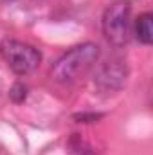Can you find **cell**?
Wrapping results in <instances>:
<instances>
[{
  "instance_id": "1",
  "label": "cell",
  "mask_w": 153,
  "mask_h": 155,
  "mask_svg": "<svg viewBox=\"0 0 153 155\" xmlns=\"http://www.w3.org/2000/svg\"><path fill=\"white\" fill-rule=\"evenodd\" d=\"M97 58H99V47L96 43L86 41L76 45L54 61V65L50 67V78L61 85L72 83L81 74H85L96 63Z\"/></svg>"
},
{
  "instance_id": "2",
  "label": "cell",
  "mask_w": 153,
  "mask_h": 155,
  "mask_svg": "<svg viewBox=\"0 0 153 155\" xmlns=\"http://www.w3.org/2000/svg\"><path fill=\"white\" fill-rule=\"evenodd\" d=\"M0 54L5 60L7 67L18 74V76H25L31 74L41 61V52L36 47L18 41L13 38H5L0 43Z\"/></svg>"
},
{
  "instance_id": "3",
  "label": "cell",
  "mask_w": 153,
  "mask_h": 155,
  "mask_svg": "<svg viewBox=\"0 0 153 155\" xmlns=\"http://www.w3.org/2000/svg\"><path fill=\"white\" fill-rule=\"evenodd\" d=\"M103 33L106 40L122 47L132 38V5L128 2H115L106 7L103 15Z\"/></svg>"
},
{
  "instance_id": "4",
  "label": "cell",
  "mask_w": 153,
  "mask_h": 155,
  "mask_svg": "<svg viewBox=\"0 0 153 155\" xmlns=\"http://www.w3.org/2000/svg\"><path fill=\"white\" fill-rule=\"evenodd\" d=\"M126 76H128L126 63L119 58H112L99 65V69L96 71V76H94V85L99 92L114 94L124 87Z\"/></svg>"
},
{
  "instance_id": "5",
  "label": "cell",
  "mask_w": 153,
  "mask_h": 155,
  "mask_svg": "<svg viewBox=\"0 0 153 155\" xmlns=\"http://www.w3.org/2000/svg\"><path fill=\"white\" fill-rule=\"evenodd\" d=\"M135 38L142 45H151L153 41V15L142 13L135 20Z\"/></svg>"
},
{
  "instance_id": "6",
  "label": "cell",
  "mask_w": 153,
  "mask_h": 155,
  "mask_svg": "<svg viewBox=\"0 0 153 155\" xmlns=\"http://www.w3.org/2000/svg\"><path fill=\"white\" fill-rule=\"evenodd\" d=\"M27 94H29V88H27V85H24V83H15L13 87H11V90H9V99L13 101V103H16V105H20V103H24L25 99H27Z\"/></svg>"
},
{
  "instance_id": "7",
  "label": "cell",
  "mask_w": 153,
  "mask_h": 155,
  "mask_svg": "<svg viewBox=\"0 0 153 155\" xmlns=\"http://www.w3.org/2000/svg\"><path fill=\"white\" fill-rule=\"evenodd\" d=\"M74 119H77V123H94L101 119V114H77Z\"/></svg>"
}]
</instances>
